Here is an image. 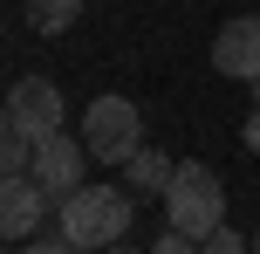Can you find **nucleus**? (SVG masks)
<instances>
[{"label": "nucleus", "instance_id": "f257e3e1", "mask_svg": "<svg viewBox=\"0 0 260 254\" xmlns=\"http://www.w3.org/2000/svg\"><path fill=\"white\" fill-rule=\"evenodd\" d=\"M55 213H62V241L69 247L96 254V247H117L130 234V192L123 186H76Z\"/></svg>", "mask_w": 260, "mask_h": 254}, {"label": "nucleus", "instance_id": "f03ea898", "mask_svg": "<svg viewBox=\"0 0 260 254\" xmlns=\"http://www.w3.org/2000/svg\"><path fill=\"white\" fill-rule=\"evenodd\" d=\"M165 213H171V227L199 234V241H206L212 227H226V186H219V172H212V165H178V172H171V192H165Z\"/></svg>", "mask_w": 260, "mask_h": 254}, {"label": "nucleus", "instance_id": "7ed1b4c3", "mask_svg": "<svg viewBox=\"0 0 260 254\" xmlns=\"http://www.w3.org/2000/svg\"><path fill=\"white\" fill-rule=\"evenodd\" d=\"M82 145H89L96 165H123L130 151L144 145V117L130 96H89V110H82Z\"/></svg>", "mask_w": 260, "mask_h": 254}, {"label": "nucleus", "instance_id": "20e7f679", "mask_svg": "<svg viewBox=\"0 0 260 254\" xmlns=\"http://www.w3.org/2000/svg\"><path fill=\"white\" fill-rule=\"evenodd\" d=\"M35 179H41V192L62 206L76 186H89V145L69 137V131H48V137L35 145Z\"/></svg>", "mask_w": 260, "mask_h": 254}, {"label": "nucleus", "instance_id": "39448f33", "mask_svg": "<svg viewBox=\"0 0 260 254\" xmlns=\"http://www.w3.org/2000/svg\"><path fill=\"white\" fill-rule=\"evenodd\" d=\"M7 131H27L35 145L48 131H62V90H55L48 76H21L7 90Z\"/></svg>", "mask_w": 260, "mask_h": 254}, {"label": "nucleus", "instance_id": "423d86ee", "mask_svg": "<svg viewBox=\"0 0 260 254\" xmlns=\"http://www.w3.org/2000/svg\"><path fill=\"white\" fill-rule=\"evenodd\" d=\"M212 69L233 82H253L260 76V14H240V21L219 27V41H212Z\"/></svg>", "mask_w": 260, "mask_h": 254}, {"label": "nucleus", "instance_id": "0eeeda50", "mask_svg": "<svg viewBox=\"0 0 260 254\" xmlns=\"http://www.w3.org/2000/svg\"><path fill=\"white\" fill-rule=\"evenodd\" d=\"M48 192H41V179L35 172H21V179H7V186H0V234H7L14 247L27 241V234L41 227V213H48Z\"/></svg>", "mask_w": 260, "mask_h": 254}, {"label": "nucleus", "instance_id": "6e6552de", "mask_svg": "<svg viewBox=\"0 0 260 254\" xmlns=\"http://www.w3.org/2000/svg\"><path fill=\"white\" fill-rule=\"evenodd\" d=\"M171 172H178V165H171L165 151H151V145H137V151L123 158V186H130V192H144V200H151V192L165 200V192H171Z\"/></svg>", "mask_w": 260, "mask_h": 254}, {"label": "nucleus", "instance_id": "1a4fd4ad", "mask_svg": "<svg viewBox=\"0 0 260 254\" xmlns=\"http://www.w3.org/2000/svg\"><path fill=\"white\" fill-rule=\"evenodd\" d=\"M27 21H35L41 35H62V27L82 21V0H27Z\"/></svg>", "mask_w": 260, "mask_h": 254}, {"label": "nucleus", "instance_id": "9d476101", "mask_svg": "<svg viewBox=\"0 0 260 254\" xmlns=\"http://www.w3.org/2000/svg\"><path fill=\"white\" fill-rule=\"evenodd\" d=\"M0 172H7V179L35 172V137H27V131H7V137H0Z\"/></svg>", "mask_w": 260, "mask_h": 254}, {"label": "nucleus", "instance_id": "9b49d317", "mask_svg": "<svg viewBox=\"0 0 260 254\" xmlns=\"http://www.w3.org/2000/svg\"><path fill=\"white\" fill-rule=\"evenodd\" d=\"M192 241H199V234H185V227H165V234L151 241V254H206V247H192Z\"/></svg>", "mask_w": 260, "mask_h": 254}, {"label": "nucleus", "instance_id": "f8f14e48", "mask_svg": "<svg viewBox=\"0 0 260 254\" xmlns=\"http://www.w3.org/2000/svg\"><path fill=\"white\" fill-rule=\"evenodd\" d=\"M206 254H253V247L240 241L233 227H212V234H206Z\"/></svg>", "mask_w": 260, "mask_h": 254}, {"label": "nucleus", "instance_id": "ddd939ff", "mask_svg": "<svg viewBox=\"0 0 260 254\" xmlns=\"http://www.w3.org/2000/svg\"><path fill=\"white\" fill-rule=\"evenodd\" d=\"M240 137H247V151L260 158V103H253V117H247V131H240Z\"/></svg>", "mask_w": 260, "mask_h": 254}, {"label": "nucleus", "instance_id": "4468645a", "mask_svg": "<svg viewBox=\"0 0 260 254\" xmlns=\"http://www.w3.org/2000/svg\"><path fill=\"white\" fill-rule=\"evenodd\" d=\"M7 254H27V247H7Z\"/></svg>", "mask_w": 260, "mask_h": 254}, {"label": "nucleus", "instance_id": "2eb2a0df", "mask_svg": "<svg viewBox=\"0 0 260 254\" xmlns=\"http://www.w3.org/2000/svg\"><path fill=\"white\" fill-rule=\"evenodd\" d=\"M253 254H260V234H253Z\"/></svg>", "mask_w": 260, "mask_h": 254}]
</instances>
